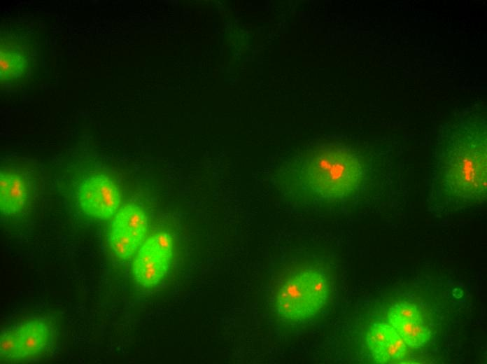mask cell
<instances>
[{"mask_svg":"<svg viewBox=\"0 0 487 364\" xmlns=\"http://www.w3.org/2000/svg\"><path fill=\"white\" fill-rule=\"evenodd\" d=\"M388 319L405 344L411 348L424 346L430 337V328L420 309L414 303H394L389 309Z\"/></svg>","mask_w":487,"mask_h":364,"instance_id":"ba28073f","label":"cell"},{"mask_svg":"<svg viewBox=\"0 0 487 364\" xmlns=\"http://www.w3.org/2000/svg\"><path fill=\"white\" fill-rule=\"evenodd\" d=\"M437 155L435 175L446 195L463 201L486 199V119L469 117L454 124Z\"/></svg>","mask_w":487,"mask_h":364,"instance_id":"6da1fadb","label":"cell"},{"mask_svg":"<svg viewBox=\"0 0 487 364\" xmlns=\"http://www.w3.org/2000/svg\"><path fill=\"white\" fill-rule=\"evenodd\" d=\"M55 330L45 317H31L3 328L0 335V357L9 362L38 360L52 349Z\"/></svg>","mask_w":487,"mask_h":364,"instance_id":"277c9868","label":"cell"},{"mask_svg":"<svg viewBox=\"0 0 487 364\" xmlns=\"http://www.w3.org/2000/svg\"><path fill=\"white\" fill-rule=\"evenodd\" d=\"M78 206L88 217L106 220L120 209L121 191L116 182L104 174H93L83 179L76 190Z\"/></svg>","mask_w":487,"mask_h":364,"instance_id":"52a82bcc","label":"cell"},{"mask_svg":"<svg viewBox=\"0 0 487 364\" xmlns=\"http://www.w3.org/2000/svg\"><path fill=\"white\" fill-rule=\"evenodd\" d=\"M366 342L372 358L378 363H395L406 356L405 343L387 323L372 324L367 332Z\"/></svg>","mask_w":487,"mask_h":364,"instance_id":"30bf717a","label":"cell"},{"mask_svg":"<svg viewBox=\"0 0 487 364\" xmlns=\"http://www.w3.org/2000/svg\"><path fill=\"white\" fill-rule=\"evenodd\" d=\"M173 255L174 242L169 232H159L146 239L132 264L135 281L146 289L158 286L169 273Z\"/></svg>","mask_w":487,"mask_h":364,"instance_id":"5b68a950","label":"cell"},{"mask_svg":"<svg viewBox=\"0 0 487 364\" xmlns=\"http://www.w3.org/2000/svg\"><path fill=\"white\" fill-rule=\"evenodd\" d=\"M330 291L324 269L313 263L293 265L283 272L274 292V306L283 321L298 323L313 318L327 304Z\"/></svg>","mask_w":487,"mask_h":364,"instance_id":"3957f363","label":"cell"},{"mask_svg":"<svg viewBox=\"0 0 487 364\" xmlns=\"http://www.w3.org/2000/svg\"><path fill=\"white\" fill-rule=\"evenodd\" d=\"M31 186L20 172L1 169L0 172V210L4 217H14L24 211L31 200Z\"/></svg>","mask_w":487,"mask_h":364,"instance_id":"9c48e42d","label":"cell"},{"mask_svg":"<svg viewBox=\"0 0 487 364\" xmlns=\"http://www.w3.org/2000/svg\"><path fill=\"white\" fill-rule=\"evenodd\" d=\"M147 230L148 216L143 208L136 203H128L113 216L107 242L118 259L129 260L146 240Z\"/></svg>","mask_w":487,"mask_h":364,"instance_id":"8992f818","label":"cell"},{"mask_svg":"<svg viewBox=\"0 0 487 364\" xmlns=\"http://www.w3.org/2000/svg\"><path fill=\"white\" fill-rule=\"evenodd\" d=\"M294 172L304 193L331 202L358 193L367 176L361 157L348 147L335 144L324 145L308 153Z\"/></svg>","mask_w":487,"mask_h":364,"instance_id":"7a4b0ae2","label":"cell"}]
</instances>
